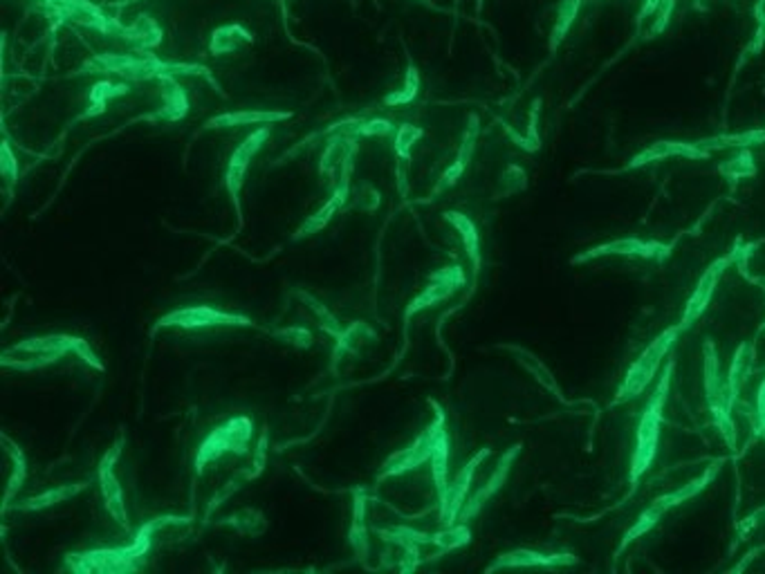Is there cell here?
<instances>
[{"label":"cell","instance_id":"obj_1","mask_svg":"<svg viewBox=\"0 0 765 574\" xmlns=\"http://www.w3.org/2000/svg\"><path fill=\"white\" fill-rule=\"evenodd\" d=\"M74 352L79 359H83L91 366L104 370V363L91 348V344L83 339L70 335H50V336H34V339H25L21 344L12 345L3 352V366L16 368V370H34V368H43L48 363H55L64 354Z\"/></svg>","mask_w":765,"mask_h":574},{"label":"cell","instance_id":"obj_2","mask_svg":"<svg viewBox=\"0 0 765 574\" xmlns=\"http://www.w3.org/2000/svg\"><path fill=\"white\" fill-rule=\"evenodd\" d=\"M155 536H151L144 527L128 547L115 550H92L86 554H70L65 565L74 572H135L144 565V556L153 547Z\"/></svg>","mask_w":765,"mask_h":574},{"label":"cell","instance_id":"obj_3","mask_svg":"<svg viewBox=\"0 0 765 574\" xmlns=\"http://www.w3.org/2000/svg\"><path fill=\"white\" fill-rule=\"evenodd\" d=\"M252 429V420L245 415H239L227 420L225 424L218 426L216 430H212V433L204 438V442L200 444L198 456H196V475L203 474L204 466L221 460L227 453H239V456H243V453L248 451Z\"/></svg>","mask_w":765,"mask_h":574},{"label":"cell","instance_id":"obj_4","mask_svg":"<svg viewBox=\"0 0 765 574\" xmlns=\"http://www.w3.org/2000/svg\"><path fill=\"white\" fill-rule=\"evenodd\" d=\"M254 321L239 312H222L209 305H189V308L173 309L158 318L153 332L164 327H180V330H204V327H249Z\"/></svg>","mask_w":765,"mask_h":574},{"label":"cell","instance_id":"obj_5","mask_svg":"<svg viewBox=\"0 0 765 574\" xmlns=\"http://www.w3.org/2000/svg\"><path fill=\"white\" fill-rule=\"evenodd\" d=\"M442 430H445V413L438 408L436 420L431 422V426H427V429L422 430V435H420V438L415 439L411 447L402 448L400 453H396V456L388 457V460L384 462L382 471H379L378 480L393 478V475H402V474H406V471L418 469L420 465H424V462L431 460V453H433V448H436V442H438V438H440Z\"/></svg>","mask_w":765,"mask_h":574},{"label":"cell","instance_id":"obj_6","mask_svg":"<svg viewBox=\"0 0 765 574\" xmlns=\"http://www.w3.org/2000/svg\"><path fill=\"white\" fill-rule=\"evenodd\" d=\"M122 447H124V435H119L117 442L110 447V451L106 453V457L101 460L100 469H97V480H100L101 496H104L106 509H109L110 518H113L122 529H128V525L131 523H128L126 502H124L122 484H119L117 475H115V462H117L119 453H122Z\"/></svg>","mask_w":765,"mask_h":574},{"label":"cell","instance_id":"obj_7","mask_svg":"<svg viewBox=\"0 0 765 574\" xmlns=\"http://www.w3.org/2000/svg\"><path fill=\"white\" fill-rule=\"evenodd\" d=\"M463 281H465V274L460 267L438 269V272L431 276V281H429V285L424 287V290L420 291V294L409 303V308H406V314H404L406 321H409L413 314H418L420 309H424V308H429V305L445 300L447 296H449L451 291L456 290V287L463 285Z\"/></svg>","mask_w":765,"mask_h":574},{"label":"cell","instance_id":"obj_8","mask_svg":"<svg viewBox=\"0 0 765 574\" xmlns=\"http://www.w3.org/2000/svg\"><path fill=\"white\" fill-rule=\"evenodd\" d=\"M265 137H267V130L263 128V130H258V133H254L252 137L245 139V144H240V146L236 148L234 155H231V160H230V166H227V175H225L227 191H230V196H231V200H234L239 213H240L239 193H240V188H243L245 173H248V166H249V161H252V157L256 155L258 151H261Z\"/></svg>","mask_w":765,"mask_h":574},{"label":"cell","instance_id":"obj_9","mask_svg":"<svg viewBox=\"0 0 765 574\" xmlns=\"http://www.w3.org/2000/svg\"><path fill=\"white\" fill-rule=\"evenodd\" d=\"M671 339H675V330H669L666 335H662L660 339H657L656 344H653L651 348H648L647 352L642 354V359H638V363L633 366V370H630L629 377H626V384H624V388H622V397L638 395L639 390H642L644 386L651 381V375L656 372L657 361H660L662 354L666 352Z\"/></svg>","mask_w":765,"mask_h":574},{"label":"cell","instance_id":"obj_10","mask_svg":"<svg viewBox=\"0 0 765 574\" xmlns=\"http://www.w3.org/2000/svg\"><path fill=\"white\" fill-rule=\"evenodd\" d=\"M487 453L490 451H487V448H482V451L478 453V456L474 457V460L469 462V465L465 466L463 471H460L458 478H456V483L449 484L447 498L440 502V520L445 525H454L456 518L460 516V511H463L465 498H467L469 484H472V478H474V471H476V466L481 465L482 457H485Z\"/></svg>","mask_w":765,"mask_h":574},{"label":"cell","instance_id":"obj_11","mask_svg":"<svg viewBox=\"0 0 765 574\" xmlns=\"http://www.w3.org/2000/svg\"><path fill=\"white\" fill-rule=\"evenodd\" d=\"M378 341L373 327L369 323H351L348 327H343L342 336L335 339V350H333V370L339 366V361L348 357H357V354L364 352L370 344Z\"/></svg>","mask_w":765,"mask_h":574},{"label":"cell","instance_id":"obj_12","mask_svg":"<svg viewBox=\"0 0 765 574\" xmlns=\"http://www.w3.org/2000/svg\"><path fill=\"white\" fill-rule=\"evenodd\" d=\"M366 505H369V496L364 489H355V505H352V525L348 532V541H351L352 550L360 559L369 556V527H366Z\"/></svg>","mask_w":765,"mask_h":574},{"label":"cell","instance_id":"obj_13","mask_svg":"<svg viewBox=\"0 0 765 574\" xmlns=\"http://www.w3.org/2000/svg\"><path fill=\"white\" fill-rule=\"evenodd\" d=\"M216 525L218 527L234 529L236 534H243V536H261L267 529L265 516H263V511L254 509V507H243V509L218 520Z\"/></svg>","mask_w":765,"mask_h":574},{"label":"cell","instance_id":"obj_14","mask_svg":"<svg viewBox=\"0 0 765 574\" xmlns=\"http://www.w3.org/2000/svg\"><path fill=\"white\" fill-rule=\"evenodd\" d=\"M86 487H88L86 483H77V484H64V487H57V489H48V491L39 493V496H32V498H28V500L14 505V509L16 511L48 509V507L59 505V502H65L68 498H74L79 491H83Z\"/></svg>","mask_w":765,"mask_h":574},{"label":"cell","instance_id":"obj_15","mask_svg":"<svg viewBox=\"0 0 765 574\" xmlns=\"http://www.w3.org/2000/svg\"><path fill=\"white\" fill-rule=\"evenodd\" d=\"M514 453L517 451H509V453H505V457L503 460H500V465H499V469L494 471V475H491L490 480H487V484L485 487L481 489V491L476 493V496L472 498V500L467 502V505L463 507V511H460V520H467V518H472L474 514H476L478 509H481L482 505H485V500L487 498L491 496V493L496 491V489L500 487V484H503V480H505V475H508V469H509V462H512V457H514Z\"/></svg>","mask_w":765,"mask_h":574},{"label":"cell","instance_id":"obj_16","mask_svg":"<svg viewBox=\"0 0 765 574\" xmlns=\"http://www.w3.org/2000/svg\"><path fill=\"white\" fill-rule=\"evenodd\" d=\"M294 294H297L299 299H301V303L306 305L308 309H310L312 317L317 318V326L324 330V335L333 336V339H339V336H342V332H343L342 323L337 321V317H335V314L330 312V309L326 308V305L321 303L317 296H312L310 291H303V290H297Z\"/></svg>","mask_w":765,"mask_h":574},{"label":"cell","instance_id":"obj_17","mask_svg":"<svg viewBox=\"0 0 765 574\" xmlns=\"http://www.w3.org/2000/svg\"><path fill=\"white\" fill-rule=\"evenodd\" d=\"M431 475L433 483H436L438 493H440V502L447 498L449 491V484H447V462H449V438H447V430H442L440 438H438L436 448L431 453Z\"/></svg>","mask_w":765,"mask_h":574},{"label":"cell","instance_id":"obj_18","mask_svg":"<svg viewBox=\"0 0 765 574\" xmlns=\"http://www.w3.org/2000/svg\"><path fill=\"white\" fill-rule=\"evenodd\" d=\"M337 211H342V202H339L335 196H330V200L326 202V204L321 206V209H317L315 213H312L310 218H308L306 222H303L301 227L297 229V233H294V240H299V238L312 236V233L321 231V229H324L326 224H328L330 220H333V215L337 213Z\"/></svg>","mask_w":765,"mask_h":574},{"label":"cell","instance_id":"obj_19","mask_svg":"<svg viewBox=\"0 0 765 574\" xmlns=\"http://www.w3.org/2000/svg\"><path fill=\"white\" fill-rule=\"evenodd\" d=\"M285 119L283 112H258V110H248V112H230V115H221L216 119L209 121V126H248V124H270V121Z\"/></svg>","mask_w":765,"mask_h":574},{"label":"cell","instance_id":"obj_20","mask_svg":"<svg viewBox=\"0 0 765 574\" xmlns=\"http://www.w3.org/2000/svg\"><path fill=\"white\" fill-rule=\"evenodd\" d=\"M445 218H447V222L454 224L456 231L460 233L465 249H467V254L472 256L474 265L478 267V263H481V254H478V233H476V227H474L472 220H469L467 215H463V213H454V211H451V213H447Z\"/></svg>","mask_w":765,"mask_h":574},{"label":"cell","instance_id":"obj_21","mask_svg":"<svg viewBox=\"0 0 765 574\" xmlns=\"http://www.w3.org/2000/svg\"><path fill=\"white\" fill-rule=\"evenodd\" d=\"M3 442H5L7 453H10L12 462H14V475H12V478H10V487H7V493H5V505H3V509H10L12 496H14V493H16V489L23 487L25 457H23V453H21V448L16 447V444L12 442V439L7 438V435H3Z\"/></svg>","mask_w":765,"mask_h":574},{"label":"cell","instance_id":"obj_22","mask_svg":"<svg viewBox=\"0 0 765 574\" xmlns=\"http://www.w3.org/2000/svg\"><path fill=\"white\" fill-rule=\"evenodd\" d=\"M467 541H469V529L463 527V525H447V529H442V532L433 534L431 536V545L440 547V552L456 550V547L465 545Z\"/></svg>","mask_w":765,"mask_h":574},{"label":"cell","instance_id":"obj_23","mask_svg":"<svg viewBox=\"0 0 765 574\" xmlns=\"http://www.w3.org/2000/svg\"><path fill=\"white\" fill-rule=\"evenodd\" d=\"M718 272H720V269L714 267L709 274H705L702 283H700V285H698L696 294H693L691 300H689L687 321H689V318H696L698 314H700V309L705 308V303H707V300H709L711 290H714V285H716V278H718Z\"/></svg>","mask_w":765,"mask_h":574},{"label":"cell","instance_id":"obj_24","mask_svg":"<svg viewBox=\"0 0 765 574\" xmlns=\"http://www.w3.org/2000/svg\"><path fill=\"white\" fill-rule=\"evenodd\" d=\"M272 336L285 344L294 345V348H310L312 345V335L310 330H306L303 326H292V327H281V330L272 332Z\"/></svg>","mask_w":765,"mask_h":574},{"label":"cell","instance_id":"obj_25","mask_svg":"<svg viewBox=\"0 0 765 574\" xmlns=\"http://www.w3.org/2000/svg\"><path fill=\"white\" fill-rule=\"evenodd\" d=\"M422 135V130L418 128V126H400V130H397L396 135V152L402 157L404 161L411 160V148H413L415 139Z\"/></svg>","mask_w":765,"mask_h":574},{"label":"cell","instance_id":"obj_26","mask_svg":"<svg viewBox=\"0 0 765 574\" xmlns=\"http://www.w3.org/2000/svg\"><path fill=\"white\" fill-rule=\"evenodd\" d=\"M577 9H579V0H563L561 12H559V18H557V27H554V34H552L554 36L552 48L563 39V34H566L568 27H570L572 18H575Z\"/></svg>","mask_w":765,"mask_h":574},{"label":"cell","instance_id":"obj_27","mask_svg":"<svg viewBox=\"0 0 765 574\" xmlns=\"http://www.w3.org/2000/svg\"><path fill=\"white\" fill-rule=\"evenodd\" d=\"M3 175H5L7 184H14L19 178V164H16L14 155H12L10 146H3Z\"/></svg>","mask_w":765,"mask_h":574},{"label":"cell","instance_id":"obj_28","mask_svg":"<svg viewBox=\"0 0 765 574\" xmlns=\"http://www.w3.org/2000/svg\"><path fill=\"white\" fill-rule=\"evenodd\" d=\"M391 130H393V126L388 124V121L375 119V121H370V124L360 126V128H357V133H361V135H388Z\"/></svg>","mask_w":765,"mask_h":574}]
</instances>
